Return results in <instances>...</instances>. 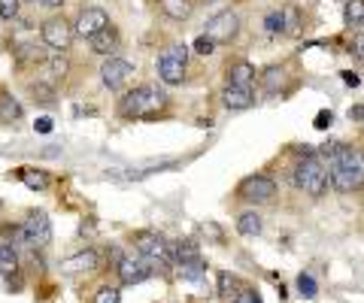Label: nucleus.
Masks as SVG:
<instances>
[{
  "mask_svg": "<svg viewBox=\"0 0 364 303\" xmlns=\"http://www.w3.org/2000/svg\"><path fill=\"white\" fill-rule=\"evenodd\" d=\"M294 185H298L304 194H310V197H322L328 192V185H331L328 167L316 155L313 145H304L301 149V164H298V170H294Z\"/></svg>",
  "mask_w": 364,
  "mask_h": 303,
  "instance_id": "obj_1",
  "label": "nucleus"
},
{
  "mask_svg": "<svg viewBox=\"0 0 364 303\" xmlns=\"http://www.w3.org/2000/svg\"><path fill=\"white\" fill-rule=\"evenodd\" d=\"M331 185L340 194H352L364 188V149H343L340 158L331 164Z\"/></svg>",
  "mask_w": 364,
  "mask_h": 303,
  "instance_id": "obj_2",
  "label": "nucleus"
},
{
  "mask_svg": "<svg viewBox=\"0 0 364 303\" xmlns=\"http://www.w3.org/2000/svg\"><path fill=\"white\" fill-rule=\"evenodd\" d=\"M164 104H167L164 92H158L155 85H140L122 97L119 116L122 119H152L158 109H164Z\"/></svg>",
  "mask_w": 364,
  "mask_h": 303,
  "instance_id": "obj_3",
  "label": "nucleus"
},
{
  "mask_svg": "<svg viewBox=\"0 0 364 303\" xmlns=\"http://www.w3.org/2000/svg\"><path fill=\"white\" fill-rule=\"evenodd\" d=\"M134 252L146 258V264L152 267V270H167L170 261H173V246H170L161 233L155 231H140L134 237Z\"/></svg>",
  "mask_w": 364,
  "mask_h": 303,
  "instance_id": "obj_4",
  "label": "nucleus"
},
{
  "mask_svg": "<svg viewBox=\"0 0 364 303\" xmlns=\"http://www.w3.org/2000/svg\"><path fill=\"white\" fill-rule=\"evenodd\" d=\"M18 231H21V243L18 246H28V249H43V246L52 243V221L40 209L28 212V219L18 224Z\"/></svg>",
  "mask_w": 364,
  "mask_h": 303,
  "instance_id": "obj_5",
  "label": "nucleus"
},
{
  "mask_svg": "<svg viewBox=\"0 0 364 303\" xmlns=\"http://www.w3.org/2000/svg\"><path fill=\"white\" fill-rule=\"evenodd\" d=\"M186 64H188L186 43L170 46L161 58H158V76H161V82L164 85H179L182 79H186Z\"/></svg>",
  "mask_w": 364,
  "mask_h": 303,
  "instance_id": "obj_6",
  "label": "nucleus"
},
{
  "mask_svg": "<svg viewBox=\"0 0 364 303\" xmlns=\"http://www.w3.org/2000/svg\"><path fill=\"white\" fill-rule=\"evenodd\" d=\"M40 37H43V43L49 49H55V52H67L70 49V43H73V25L67 21L64 16H52V18H46L43 21V28H40Z\"/></svg>",
  "mask_w": 364,
  "mask_h": 303,
  "instance_id": "obj_7",
  "label": "nucleus"
},
{
  "mask_svg": "<svg viewBox=\"0 0 364 303\" xmlns=\"http://www.w3.org/2000/svg\"><path fill=\"white\" fill-rule=\"evenodd\" d=\"M237 33H240V18L231 9H222L213 18H207V28H203V37H210L213 43H231Z\"/></svg>",
  "mask_w": 364,
  "mask_h": 303,
  "instance_id": "obj_8",
  "label": "nucleus"
},
{
  "mask_svg": "<svg viewBox=\"0 0 364 303\" xmlns=\"http://www.w3.org/2000/svg\"><path fill=\"white\" fill-rule=\"evenodd\" d=\"M116 270H119V279L124 285H140L146 282L155 270L149 264H146V258H140L136 252H128V255H122L119 261H116Z\"/></svg>",
  "mask_w": 364,
  "mask_h": 303,
  "instance_id": "obj_9",
  "label": "nucleus"
},
{
  "mask_svg": "<svg viewBox=\"0 0 364 303\" xmlns=\"http://www.w3.org/2000/svg\"><path fill=\"white\" fill-rule=\"evenodd\" d=\"M237 194L249 200V204H267V200H273V194H277V182L267 176H246L243 182L237 185Z\"/></svg>",
  "mask_w": 364,
  "mask_h": 303,
  "instance_id": "obj_10",
  "label": "nucleus"
},
{
  "mask_svg": "<svg viewBox=\"0 0 364 303\" xmlns=\"http://www.w3.org/2000/svg\"><path fill=\"white\" fill-rule=\"evenodd\" d=\"M109 25V16H107V9H100V6H91V9H82L76 18V25H73V33L76 37H82V40H91L95 33H100Z\"/></svg>",
  "mask_w": 364,
  "mask_h": 303,
  "instance_id": "obj_11",
  "label": "nucleus"
},
{
  "mask_svg": "<svg viewBox=\"0 0 364 303\" xmlns=\"http://www.w3.org/2000/svg\"><path fill=\"white\" fill-rule=\"evenodd\" d=\"M131 76H134V64L124 58H107L104 67H100V79H104V88H109V92L122 88Z\"/></svg>",
  "mask_w": 364,
  "mask_h": 303,
  "instance_id": "obj_12",
  "label": "nucleus"
},
{
  "mask_svg": "<svg viewBox=\"0 0 364 303\" xmlns=\"http://www.w3.org/2000/svg\"><path fill=\"white\" fill-rule=\"evenodd\" d=\"M61 267L67 273H91V270H97V252L95 249H79L76 255L67 258Z\"/></svg>",
  "mask_w": 364,
  "mask_h": 303,
  "instance_id": "obj_13",
  "label": "nucleus"
},
{
  "mask_svg": "<svg viewBox=\"0 0 364 303\" xmlns=\"http://www.w3.org/2000/svg\"><path fill=\"white\" fill-rule=\"evenodd\" d=\"M255 82V67L249 64V61H237L228 67V85H234V88H252Z\"/></svg>",
  "mask_w": 364,
  "mask_h": 303,
  "instance_id": "obj_14",
  "label": "nucleus"
},
{
  "mask_svg": "<svg viewBox=\"0 0 364 303\" xmlns=\"http://www.w3.org/2000/svg\"><path fill=\"white\" fill-rule=\"evenodd\" d=\"M46 61H49V55H46V49L37 46V43H25V46L16 49V64L18 67H43Z\"/></svg>",
  "mask_w": 364,
  "mask_h": 303,
  "instance_id": "obj_15",
  "label": "nucleus"
},
{
  "mask_svg": "<svg viewBox=\"0 0 364 303\" xmlns=\"http://www.w3.org/2000/svg\"><path fill=\"white\" fill-rule=\"evenodd\" d=\"M88 43H91V49H95L97 55H112V52L119 49V31L112 28V25H107L100 33H95Z\"/></svg>",
  "mask_w": 364,
  "mask_h": 303,
  "instance_id": "obj_16",
  "label": "nucleus"
},
{
  "mask_svg": "<svg viewBox=\"0 0 364 303\" xmlns=\"http://www.w3.org/2000/svg\"><path fill=\"white\" fill-rule=\"evenodd\" d=\"M25 119V106L18 104L13 94H0V125H16V121Z\"/></svg>",
  "mask_w": 364,
  "mask_h": 303,
  "instance_id": "obj_17",
  "label": "nucleus"
},
{
  "mask_svg": "<svg viewBox=\"0 0 364 303\" xmlns=\"http://www.w3.org/2000/svg\"><path fill=\"white\" fill-rule=\"evenodd\" d=\"M222 104L228 106V109H249L255 104V97H252V92L249 88H234V85H228L225 92H222Z\"/></svg>",
  "mask_w": 364,
  "mask_h": 303,
  "instance_id": "obj_18",
  "label": "nucleus"
},
{
  "mask_svg": "<svg viewBox=\"0 0 364 303\" xmlns=\"http://www.w3.org/2000/svg\"><path fill=\"white\" fill-rule=\"evenodd\" d=\"M203 273H207V264L200 261V255L182 258V261H176V276H179V279H188V282H200Z\"/></svg>",
  "mask_w": 364,
  "mask_h": 303,
  "instance_id": "obj_19",
  "label": "nucleus"
},
{
  "mask_svg": "<svg viewBox=\"0 0 364 303\" xmlns=\"http://www.w3.org/2000/svg\"><path fill=\"white\" fill-rule=\"evenodd\" d=\"M18 273V249L9 243H0V276Z\"/></svg>",
  "mask_w": 364,
  "mask_h": 303,
  "instance_id": "obj_20",
  "label": "nucleus"
},
{
  "mask_svg": "<svg viewBox=\"0 0 364 303\" xmlns=\"http://www.w3.org/2000/svg\"><path fill=\"white\" fill-rule=\"evenodd\" d=\"M18 179L28 188H33V192H46V188H49V173L46 170H33V167H28V170L18 173Z\"/></svg>",
  "mask_w": 364,
  "mask_h": 303,
  "instance_id": "obj_21",
  "label": "nucleus"
},
{
  "mask_svg": "<svg viewBox=\"0 0 364 303\" xmlns=\"http://www.w3.org/2000/svg\"><path fill=\"white\" fill-rule=\"evenodd\" d=\"M343 21H346V28H361L364 25V0H346Z\"/></svg>",
  "mask_w": 364,
  "mask_h": 303,
  "instance_id": "obj_22",
  "label": "nucleus"
},
{
  "mask_svg": "<svg viewBox=\"0 0 364 303\" xmlns=\"http://www.w3.org/2000/svg\"><path fill=\"white\" fill-rule=\"evenodd\" d=\"M161 13L173 21H182L191 16V6H188V0H161Z\"/></svg>",
  "mask_w": 364,
  "mask_h": 303,
  "instance_id": "obj_23",
  "label": "nucleus"
},
{
  "mask_svg": "<svg viewBox=\"0 0 364 303\" xmlns=\"http://www.w3.org/2000/svg\"><path fill=\"white\" fill-rule=\"evenodd\" d=\"M261 82H264V92L267 94H277L282 85H286V70L282 67H267L264 76H261Z\"/></svg>",
  "mask_w": 364,
  "mask_h": 303,
  "instance_id": "obj_24",
  "label": "nucleus"
},
{
  "mask_svg": "<svg viewBox=\"0 0 364 303\" xmlns=\"http://www.w3.org/2000/svg\"><path fill=\"white\" fill-rule=\"evenodd\" d=\"M237 231H240L243 237H258V233H261V219H258V212H243V216L237 219Z\"/></svg>",
  "mask_w": 364,
  "mask_h": 303,
  "instance_id": "obj_25",
  "label": "nucleus"
},
{
  "mask_svg": "<svg viewBox=\"0 0 364 303\" xmlns=\"http://www.w3.org/2000/svg\"><path fill=\"white\" fill-rule=\"evenodd\" d=\"M46 64H49V79H46L49 85L67 76V58H64V55H49V61H46Z\"/></svg>",
  "mask_w": 364,
  "mask_h": 303,
  "instance_id": "obj_26",
  "label": "nucleus"
},
{
  "mask_svg": "<svg viewBox=\"0 0 364 303\" xmlns=\"http://www.w3.org/2000/svg\"><path fill=\"white\" fill-rule=\"evenodd\" d=\"M264 28L270 33H282V31H289V21H286V9H273V13L264 18Z\"/></svg>",
  "mask_w": 364,
  "mask_h": 303,
  "instance_id": "obj_27",
  "label": "nucleus"
},
{
  "mask_svg": "<svg viewBox=\"0 0 364 303\" xmlns=\"http://www.w3.org/2000/svg\"><path fill=\"white\" fill-rule=\"evenodd\" d=\"M343 149H346L343 143H337V140H328V143L322 145V149H318V155H322V158H325L328 164H334V161L340 158V152H343Z\"/></svg>",
  "mask_w": 364,
  "mask_h": 303,
  "instance_id": "obj_28",
  "label": "nucleus"
},
{
  "mask_svg": "<svg viewBox=\"0 0 364 303\" xmlns=\"http://www.w3.org/2000/svg\"><path fill=\"white\" fill-rule=\"evenodd\" d=\"M298 291H301L304 297H316V291H318L316 279H313L310 273H301V276H298Z\"/></svg>",
  "mask_w": 364,
  "mask_h": 303,
  "instance_id": "obj_29",
  "label": "nucleus"
},
{
  "mask_svg": "<svg viewBox=\"0 0 364 303\" xmlns=\"http://www.w3.org/2000/svg\"><path fill=\"white\" fill-rule=\"evenodd\" d=\"M18 9H21V0H0V18L13 21L18 16Z\"/></svg>",
  "mask_w": 364,
  "mask_h": 303,
  "instance_id": "obj_30",
  "label": "nucleus"
},
{
  "mask_svg": "<svg viewBox=\"0 0 364 303\" xmlns=\"http://www.w3.org/2000/svg\"><path fill=\"white\" fill-rule=\"evenodd\" d=\"M95 303H122L119 288H100L95 294Z\"/></svg>",
  "mask_w": 364,
  "mask_h": 303,
  "instance_id": "obj_31",
  "label": "nucleus"
},
{
  "mask_svg": "<svg viewBox=\"0 0 364 303\" xmlns=\"http://www.w3.org/2000/svg\"><path fill=\"white\" fill-rule=\"evenodd\" d=\"M31 94L37 100H46V104H52L55 100V88L52 85H31Z\"/></svg>",
  "mask_w": 364,
  "mask_h": 303,
  "instance_id": "obj_32",
  "label": "nucleus"
},
{
  "mask_svg": "<svg viewBox=\"0 0 364 303\" xmlns=\"http://www.w3.org/2000/svg\"><path fill=\"white\" fill-rule=\"evenodd\" d=\"M234 285H237V279H234L231 273H219V294H222V297L231 294Z\"/></svg>",
  "mask_w": 364,
  "mask_h": 303,
  "instance_id": "obj_33",
  "label": "nucleus"
},
{
  "mask_svg": "<svg viewBox=\"0 0 364 303\" xmlns=\"http://www.w3.org/2000/svg\"><path fill=\"white\" fill-rule=\"evenodd\" d=\"M213 49H215V43H213L210 37H203V33L195 40V52H198V55H203V58H207V55H213Z\"/></svg>",
  "mask_w": 364,
  "mask_h": 303,
  "instance_id": "obj_34",
  "label": "nucleus"
},
{
  "mask_svg": "<svg viewBox=\"0 0 364 303\" xmlns=\"http://www.w3.org/2000/svg\"><path fill=\"white\" fill-rule=\"evenodd\" d=\"M331 121H334L331 109H322V112H318V116H316L313 125H316V131H328V128H331Z\"/></svg>",
  "mask_w": 364,
  "mask_h": 303,
  "instance_id": "obj_35",
  "label": "nucleus"
},
{
  "mask_svg": "<svg viewBox=\"0 0 364 303\" xmlns=\"http://www.w3.org/2000/svg\"><path fill=\"white\" fill-rule=\"evenodd\" d=\"M234 303H261V297H258V291H240L234 297Z\"/></svg>",
  "mask_w": 364,
  "mask_h": 303,
  "instance_id": "obj_36",
  "label": "nucleus"
},
{
  "mask_svg": "<svg viewBox=\"0 0 364 303\" xmlns=\"http://www.w3.org/2000/svg\"><path fill=\"white\" fill-rule=\"evenodd\" d=\"M340 79H343V85H346V88H358V85H361L358 73H349V70H343V73H340Z\"/></svg>",
  "mask_w": 364,
  "mask_h": 303,
  "instance_id": "obj_37",
  "label": "nucleus"
},
{
  "mask_svg": "<svg viewBox=\"0 0 364 303\" xmlns=\"http://www.w3.org/2000/svg\"><path fill=\"white\" fill-rule=\"evenodd\" d=\"M33 128H37V133H52V119H37V125H33Z\"/></svg>",
  "mask_w": 364,
  "mask_h": 303,
  "instance_id": "obj_38",
  "label": "nucleus"
},
{
  "mask_svg": "<svg viewBox=\"0 0 364 303\" xmlns=\"http://www.w3.org/2000/svg\"><path fill=\"white\" fill-rule=\"evenodd\" d=\"M352 49H355V58H364V33H358V37H355V46H352Z\"/></svg>",
  "mask_w": 364,
  "mask_h": 303,
  "instance_id": "obj_39",
  "label": "nucleus"
},
{
  "mask_svg": "<svg viewBox=\"0 0 364 303\" xmlns=\"http://www.w3.org/2000/svg\"><path fill=\"white\" fill-rule=\"evenodd\" d=\"M37 4H40V6H46V9H55V6H61L64 0H37Z\"/></svg>",
  "mask_w": 364,
  "mask_h": 303,
  "instance_id": "obj_40",
  "label": "nucleus"
},
{
  "mask_svg": "<svg viewBox=\"0 0 364 303\" xmlns=\"http://www.w3.org/2000/svg\"><path fill=\"white\" fill-rule=\"evenodd\" d=\"M0 209H4V200H0Z\"/></svg>",
  "mask_w": 364,
  "mask_h": 303,
  "instance_id": "obj_41",
  "label": "nucleus"
}]
</instances>
